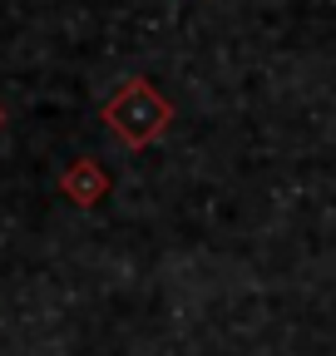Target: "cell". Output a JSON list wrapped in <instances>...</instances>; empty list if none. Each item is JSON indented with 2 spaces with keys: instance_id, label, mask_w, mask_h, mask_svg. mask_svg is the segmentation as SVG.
Segmentation results:
<instances>
[{
  "instance_id": "1",
  "label": "cell",
  "mask_w": 336,
  "mask_h": 356,
  "mask_svg": "<svg viewBox=\"0 0 336 356\" xmlns=\"http://www.w3.org/2000/svg\"><path fill=\"white\" fill-rule=\"evenodd\" d=\"M99 119L109 124V134L119 144H129V149H149L153 139H163V129L174 124V104H168L158 95V84L134 74V79H124L114 95L104 99Z\"/></svg>"
},
{
  "instance_id": "2",
  "label": "cell",
  "mask_w": 336,
  "mask_h": 356,
  "mask_svg": "<svg viewBox=\"0 0 336 356\" xmlns=\"http://www.w3.org/2000/svg\"><path fill=\"white\" fill-rule=\"evenodd\" d=\"M60 193H65L74 208H94V203L109 193V173H104L94 159H74V163L60 173Z\"/></svg>"
},
{
  "instance_id": "3",
  "label": "cell",
  "mask_w": 336,
  "mask_h": 356,
  "mask_svg": "<svg viewBox=\"0 0 336 356\" xmlns=\"http://www.w3.org/2000/svg\"><path fill=\"white\" fill-rule=\"evenodd\" d=\"M0 129H6V104H0Z\"/></svg>"
}]
</instances>
